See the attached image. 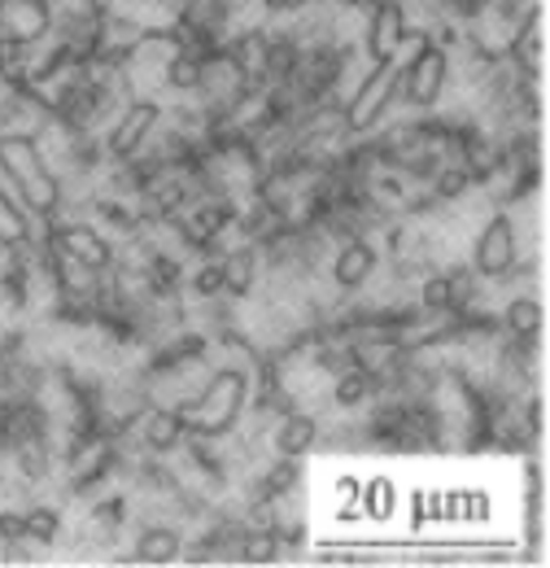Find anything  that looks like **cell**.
<instances>
[{
    "label": "cell",
    "instance_id": "obj_26",
    "mask_svg": "<svg viewBox=\"0 0 550 568\" xmlns=\"http://www.w3.org/2000/svg\"><path fill=\"white\" fill-rule=\"evenodd\" d=\"M193 293H197V297H214V293H223V267H218V263H206V267L193 276Z\"/></svg>",
    "mask_w": 550,
    "mask_h": 568
},
{
    "label": "cell",
    "instance_id": "obj_31",
    "mask_svg": "<svg viewBox=\"0 0 550 568\" xmlns=\"http://www.w3.org/2000/svg\"><path fill=\"white\" fill-rule=\"evenodd\" d=\"M358 490H363V486H358L354 477H342V481H337V495L342 498H358Z\"/></svg>",
    "mask_w": 550,
    "mask_h": 568
},
{
    "label": "cell",
    "instance_id": "obj_18",
    "mask_svg": "<svg viewBox=\"0 0 550 568\" xmlns=\"http://www.w3.org/2000/svg\"><path fill=\"white\" fill-rule=\"evenodd\" d=\"M398 486L389 481V477H376L367 490H358V498H363V507H367V516L371 520H385V516H394V503H398V495H394Z\"/></svg>",
    "mask_w": 550,
    "mask_h": 568
},
{
    "label": "cell",
    "instance_id": "obj_14",
    "mask_svg": "<svg viewBox=\"0 0 550 568\" xmlns=\"http://www.w3.org/2000/svg\"><path fill=\"white\" fill-rule=\"evenodd\" d=\"M223 293H232V297H245L249 288H254V272H258V254H254V245H245V250H236V254H227L223 263Z\"/></svg>",
    "mask_w": 550,
    "mask_h": 568
},
{
    "label": "cell",
    "instance_id": "obj_29",
    "mask_svg": "<svg viewBox=\"0 0 550 568\" xmlns=\"http://www.w3.org/2000/svg\"><path fill=\"white\" fill-rule=\"evenodd\" d=\"M119 520H123V503L114 498V503H101L96 511H92V525H101V529H119Z\"/></svg>",
    "mask_w": 550,
    "mask_h": 568
},
{
    "label": "cell",
    "instance_id": "obj_20",
    "mask_svg": "<svg viewBox=\"0 0 550 568\" xmlns=\"http://www.w3.org/2000/svg\"><path fill=\"white\" fill-rule=\"evenodd\" d=\"M367 394H371V376H367L363 367H358V372H345L342 381H337V389H333L337 407H358Z\"/></svg>",
    "mask_w": 550,
    "mask_h": 568
},
{
    "label": "cell",
    "instance_id": "obj_9",
    "mask_svg": "<svg viewBox=\"0 0 550 568\" xmlns=\"http://www.w3.org/2000/svg\"><path fill=\"white\" fill-rule=\"evenodd\" d=\"M403 40H407L403 4H398V0H380L376 13H371V31H367V53H371V62H389V58H398Z\"/></svg>",
    "mask_w": 550,
    "mask_h": 568
},
{
    "label": "cell",
    "instance_id": "obj_28",
    "mask_svg": "<svg viewBox=\"0 0 550 568\" xmlns=\"http://www.w3.org/2000/svg\"><path fill=\"white\" fill-rule=\"evenodd\" d=\"M22 473H27V477H44V473H49V455H44L40 446H27V450H22Z\"/></svg>",
    "mask_w": 550,
    "mask_h": 568
},
{
    "label": "cell",
    "instance_id": "obj_16",
    "mask_svg": "<svg viewBox=\"0 0 550 568\" xmlns=\"http://www.w3.org/2000/svg\"><path fill=\"white\" fill-rule=\"evenodd\" d=\"M507 333L516 337V342H533L538 333H542V302H533V297H516L511 306H507Z\"/></svg>",
    "mask_w": 550,
    "mask_h": 568
},
{
    "label": "cell",
    "instance_id": "obj_17",
    "mask_svg": "<svg viewBox=\"0 0 550 568\" xmlns=\"http://www.w3.org/2000/svg\"><path fill=\"white\" fill-rule=\"evenodd\" d=\"M542 44H547L542 40V22H524L520 36L511 40V58L520 62V71H542Z\"/></svg>",
    "mask_w": 550,
    "mask_h": 568
},
{
    "label": "cell",
    "instance_id": "obj_13",
    "mask_svg": "<svg viewBox=\"0 0 550 568\" xmlns=\"http://www.w3.org/2000/svg\"><path fill=\"white\" fill-rule=\"evenodd\" d=\"M144 442H149V450H157V455L175 450V446L184 442V425H180V416H175V412H166V407H153V412L144 416Z\"/></svg>",
    "mask_w": 550,
    "mask_h": 568
},
{
    "label": "cell",
    "instance_id": "obj_15",
    "mask_svg": "<svg viewBox=\"0 0 550 568\" xmlns=\"http://www.w3.org/2000/svg\"><path fill=\"white\" fill-rule=\"evenodd\" d=\"M27 241H31V211L0 189V245L22 250Z\"/></svg>",
    "mask_w": 550,
    "mask_h": 568
},
{
    "label": "cell",
    "instance_id": "obj_7",
    "mask_svg": "<svg viewBox=\"0 0 550 568\" xmlns=\"http://www.w3.org/2000/svg\"><path fill=\"white\" fill-rule=\"evenodd\" d=\"M162 119V110H157V101H132L128 110H123V119L110 128V136H105V153L110 158H119V162H128V158H136V149L149 141V132H153V123Z\"/></svg>",
    "mask_w": 550,
    "mask_h": 568
},
{
    "label": "cell",
    "instance_id": "obj_25",
    "mask_svg": "<svg viewBox=\"0 0 550 568\" xmlns=\"http://www.w3.org/2000/svg\"><path fill=\"white\" fill-rule=\"evenodd\" d=\"M424 306L428 311H450V281L446 276H428V284H424Z\"/></svg>",
    "mask_w": 550,
    "mask_h": 568
},
{
    "label": "cell",
    "instance_id": "obj_1",
    "mask_svg": "<svg viewBox=\"0 0 550 568\" xmlns=\"http://www.w3.org/2000/svg\"><path fill=\"white\" fill-rule=\"evenodd\" d=\"M0 171L9 175V184L18 189V202L40 219H53L62 206V184L53 175V166L44 162L35 136L27 132H0Z\"/></svg>",
    "mask_w": 550,
    "mask_h": 568
},
{
    "label": "cell",
    "instance_id": "obj_10",
    "mask_svg": "<svg viewBox=\"0 0 550 568\" xmlns=\"http://www.w3.org/2000/svg\"><path fill=\"white\" fill-rule=\"evenodd\" d=\"M371 272H376V250L367 241H349L337 254V263H333V281L342 288H363Z\"/></svg>",
    "mask_w": 550,
    "mask_h": 568
},
{
    "label": "cell",
    "instance_id": "obj_19",
    "mask_svg": "<svg viewBox=\"0 0 550 568\" xmlns=\"http://www.w3.org/2000/svg\"><path fill=\"white\" fill-rule=\"evenodd\" d=\"M241 556H245L249 565H272L275 556H279V534H275V529H267V525H254V534L245 538Z\"/></svg>",
    "mask_w": 550,
    "mask_h": 568
},
{
    "label": "cell",
    "instance_id": "obj_27",
    "mask_svg": "<svg viewBox=\"0 0 550 568\" xmlns=\"http://www.w3.org/2000/svg\"><path fill=\"white\" fill-rule=\"evenodd\" d=\"M0 538L4 542H22L27 538V516L22 511H0Z\"/></svg>",
    "mask_w": 550,
    "mask_h": 568
},
{
    "label": "cell",
    "instance_id": "obj_11",
    "mask_svg": "<svg viewBox=\"0 0 550 568\" xmlns=\"http://www.w3.org/2000/svg\"><path fill=\"white\" fill-rule=\"evenodd\" d=\"M180 551H184V538L171 525H149L136 538V560L144 565H171L180 560Z\"/></svg>",
    "mask_w": 550,
    "mask_h": 568
},
{
    "label": "cell",
    "instance_id": "obj_12",
    "mask_svg": "<svg viewBox=\"0 0 550 568\" xmlns=\"http://www.w3.org/2000/svg\"><path fill=\"white\" fill-rule=\"evenodd\" d=\"M315 442H319V425L310 416H284V425L275 428V450L288 459H302Z\"/></svg>",
    "mask_w": 550,
    "mask_h": 568
},
{
    "label": "cell",
    "instance_id": "obj_24",
    "mask_svg": "<svg viewBox=\"0 0 550 568\" xmlns=\"http://www.w3.org/2000/svg\"><path fill=\"white\" fill-rule=\"evenodd\" d=\"M468 184H472V180H468L464 166H446V171L437 175V197H441V202H455V197H464Z\"/></svg>",
    "mask_w": 550,
    "mask_h": 568
},
{
    "label": "cell",
    "instance_id": "obj_3",
    "mask_svg": "<svg viewBox=\"0 0 550 568\" xmlns=\"http://www.w3.org/2000/svg\"><path fill=\"white\" fill-rule=\"evenodd\" d=\"M403 88V67H398V58H389V62H376L371 71L358 79V88H354V97H349V105H345V128L349 132H371L376 123H380V114L394 105V92Z\"/></svg>",
    "mask_w": 550,
    "mask_h": 568
},
{
    "label": "cell",
    "instance_id": "obj_21",
    "mask_svg": "<svg viewBox=\"0 0 550 568\" xmlns=\"http://www.w3.org/2000/svg\"><path fill=\"white\" fill-rule=\"evenodd\" d=\"M58 529H62V516L53 511V507H35V511H27V538L31 542H53L58 538Z\"/></svg>",
    "mask_w": 550,
    "mask_h": 568
},
{
    "label": "cell",
    "instance_id": "obj_5",
    "mask_svg": "<svg viewBox=\"0 0 550 568\" xmlns=\"http://www.w3.org/2000/svg\"><path fill=\"white\" fill-rule=\"evenodd\" d=\"M446 71H450L446 53H441L437 44H419L415 58L403 67V92H407V101L419 105V110L437 105V97H441V88H446Z\"/></svg>",
    "mask_w": 550,
    "mask_h": 568
},
{
    "label": "cell",
    "instance_id": "obj_6",
    "mask_svg": "<svg viewBox=\"0 0 550 568\" xmlns=\"http://www.w3.org/2000/svg\"><path fill=\"white\" fill-rule=\"evenodd\" d=\"M477 272L485 281H507L516 272V223L507 214H493L477 236Z\"/></svg>",
    "mask_w": 550,
    "mask_h": 568
},
{
    "label": "cell",
    "instance_id": "obj_2",
    "mask_svg": "<svg viewBox=\"0 0 550 568\" xmlns=\"http://www.w3.org/2000/svg\"><path fill=\"white\" fill-rule=\"evenodd\" d=\"M245 398H249V381H245V372L223 367V372L210 376V385L202 389V398L180 403L175 416H180L184 433H193V437L206 442V437L232 433V425H236L241 412H245Z\"/></svg>",
    "mask_w": 550,
    "mask_h": 568
},
{
    "label": "cell",
    "instance_id": "obj_22",
    "mask_svg": "<svg viewBox=\"0 0 550 568\" xmlns=\"http://www.w3.org/2000/svg\"><path fill=\"white\" fill-rule=\"evenodd\" d=\"M288 486H297V459H288V455H279V464H275L272 473L263 477V498H279V495H288Z\"/></svg>",
    "mask_w": 550,
    "mask_h": 568
},
{
    "label": "cell",
    "instance_id": "obj_30",
    "mask_svg": "<svg viewBox=\"0 0 550 568\" xmlns=\"http://www.w3.org/2000/svg\"><path fill=\"white\" fill-rule=\"evenodd\" d=\"M263 4H267L272 13H293V9H306L310 0H263Z\"/></svg>",
    "mask_w": 550,
    "mask_h": 568
},
{
    "label": "cell",
    "instance_id": "obj_23",
    "mask_svg": "<svg viewBox=\"0 0 550 568\" xmlns=\"http://www.w3.org/2000/svg\"><path fill=\"white\" fill-rule=\"evenodd\" d=\"M166 79H171V83H175V88H202V83H206V67H202V62H197V58H184V53H180V58H171V67H166Z\"/></svg>",
    "mask_w": 550,
    "mask_h": 568
},
{
    "label": "cell",
    "instance_id": "obj_4",
    "mask_svg": "<svg viewBox=\"0 0 550 568\" xmlns=\"http://www.w3.org/2000/svg\"><path fill=\"white\" fill-rule=\"evenodd\" d=\"M53 27V4L49 0H0V49L9 44H35Z\"/></svg>",
    "mask_w": 550,
    "mask_h": 568
},
{
    "label": "cell",
    "instance_id": "obj_8",
    "mask_svg": "<svg viewBox=\"0 0 550 568\" xmlns=\"http://www.w3.org/2000/svg\"><path fill=\"white\" fill-rule=\"evenodd\" d=\"M58 250L67 254L74 267H83V272H105L110 263H114V245L101 236V232H92L88 223H70L58 232Z\"/></svg>",
    "mask_w": 550,
    "mask_h": 568
}]
</instances>
